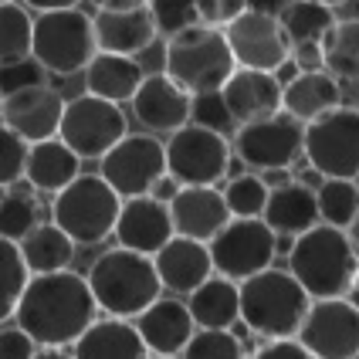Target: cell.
Wrapping results in <instances>:
<instances>
[{
    "label": "cell",
    "instance_id": "cell-1",
    "mask_svg": "<svg viewBox=\"0 0 359 359\" xmlns=\"http://www.w3.org/2000/svg\"><path fill=\"white\" fill-rule=\"evenodd\" d=\"M18 325L38 342L51 349H65L99 319V305L85 275L65 268L48 275H31L18 299Z\"/></svg>",
    "mask_w": 359,
    "mask_h": 359
},
{
    "label": "cell",
    "instance_id": "cell-2",
    "mask_svg": "<svg viewBox=\"0 0 359 359\" xmlns=\"http://www.w3.org/2000/svg\"><path fill=\"white\" fill-rule=\"evenodd\" d=\"M359 271V258L349 244L346 227L316 224L305 234L292 238L288 248V275L316 299H342Z\"/></svg>",
    "mask_w": 359,
    "mask_h": 359
},
{
    "label": "cell",
    "instance_id": "cell-3",
    "mask_svg": "<svg viewBox=\"0 0 359 359\" xmlns=\"http://www.w3.org/2000/svg\"><path fill=\"white\" fill-rule=\"evenodd\" d=\"M85 281L92 288L95 305L105 316H116V319H136L163 292L153 258L140 255V251H129V248L102 251L99 258L88 264Z\"/></svg>",
    "mask_w": 359,
    "mask_h": 359
},
{
    "label": "cell",
    "instance_id": "cell-4",
    "mask_svg": "<svg viewBox=\"0 0 359 359\" xmlns=\"http://www.w3.org/2000/svg\"><path fill=\"white\" fill-rule=\"evenodd\" d=\"M234 55L227 48L224 27L207 24H187L166 38L163 51V75L177 81L187 95L200 92H220V85L234 72Z\"/></svg>",
    "mask_w": 359,
    "mask_h": 359
},
{
    "label": "cell",
    "instance_id": "cell-5",
    "mask_svg": "<svg viewBox=\"0 0 359 359\" xmlns=\"http://www.w3.org/2000/svg\"><path fill=\"white\" fill-rule=\"evenodd\" d=\"M309 302L305 288L281 268H264L238 281V319L261 339H292Z\"/></svg>",
    "mask_w": 359,
    "mask_h": 359
},
{
    "label": "cell",
    "instance_id": "cell-6",
    "mask_svg": "<svg viewBox=\"0 0 359 359\" xmlns=\"http://www.w3.org/2000/svg\"><path fill=\"white\" fill-rule=\"evenodd\" d=\"M119 207L122 197L99 173H79L65 190L55 194L51 220L79 248H92V244H102L105 238H112Z\"/></svg>",
    "mask_w": 359,
    "mask_h": 359
},
{
    "label": "cell",
    "instance_id": "cell-7",
    "mask_svg": "<svg viewBox=\"0 0 359 359\" xmlns=\"http://www.w3.org/2000/svg\"><path fill=\"white\" fill-rule=\"evenodd\" d=\"M99 44L92 31V18L81 7L41 11L31 31V58L48 75H79L95 58Z\"/></svg>",
    "mask_w": 359,
    "mask_h": 359
},
{
    "label": "cell",
    "instance_id": "cell-8",
    "mask_svg": "<svg viewBox=\"0 0 359 359\" xmlns=\"http://www.w3.org/2000/svg\"><path fill=\"white\" fill-rule=\"evenodd\" d=\"M302 156L322 177L356 180L359 177V109L336 105L305 122Z\"/></svg>",
    "mask_w": 359,
    "mask_h": 359
},
{
    "label": "cell",
    "instance_id": "cell-9",
    "mask_svg": "<svg viewBox=\"0 0 359 359\" xmlns=\"http://www.w3.org/2000/svg\"><path fill=\"white\" fill-rule=\"evenodd\" d=\"M166 153V173L180 187H217L231 173V142L224 133L203 129V126H180L163 142Z\"/></svg>",
    "mask_w": 359,
    "mask_h": 359
},
{
    "label": "cell",
    "instance_id": "cell-10",
    "mask_svg": "<svg viewBox=\"0 0 359 359\" xmlns=\"http://www.w3.org/2000/svg\"><path fill=\"white\" fill-rule=\"evenodd\" d=\"M214 275L231 281H244L271 268L278 255V238L261 217H231L214 238L207 241Z\"/></svg>",
    "mask_w": 359,
    "mask_h": 359
},
{
    "label": "cell",
    "instance_id": "cell-11",
    "mask_svg": "<svg viewBox=\"0 0 359 359\" xmlns=\"http://www.w3.org/2000/svg\"><path fill=\"white\" fill-rule=\"evenodd\" d=\"M129 133L126 112L116 102L95 99V95H79L65 102V112L58 122V140L79 156V160H102L116 142Z\"/></svg>",
    "mask_w": 359,
    "mask_h": 359
},
{
    "label": "cell",
    "instance_id": "cell-12",
    "mask_svg": "<svg viewBox=\"0 0 359 359\" xmlns=\"http://www.w3.org/2000/svg\"><path fill=\"white\" fill-rule=\"evenodd\" d=\"M295 339L316 359H356L359 356V312L346 299H316L302 316Z\"/></svg>",
    "mask_w": 359,
    "mask_h": 359
},
{
    "label": "cell",
    "instance_id": "cell-13",
    "mask_svg": "<svg viewBox=\"0 0 359 359\" xmlns=\"http://www.w3.org/2000/svg\"><path fill=\"white\" fill-rule=\"evenodd\" d=\"M99 163V177L122 200L149 194V187L166 173V153L153 133H126Z\"/></svg>",
    "mask_w": 359,
    "mask_h": 359
},
{
    "label": "cell",
    "instance_id": "cell-14",
    "mask_svg": "<svg viewBox=\"0 0 359 359\" xmlns=\"http://www.w3.org/2000/svg\"><path fill=\"white\" fill-rule=\"evenodd\" d=\"M302 126L299 119H292L288 112H275L255 122H241L234 133V156L241 166L251 170H275L285 166L292 170L302 160Z\"/></svg>",
    "mask_w": 359,
    "mask_h": 359
},
{
    "label": "cell",
    "instance_id": "cell-15",
    "mask_svg": "<svg viewBox=\"0 0 359 359\" xmlns=\"http://www.w3.org/2000/svg\"><path fill=\"white\" fill-rule=\"evenodd\" d=\"M224 38H227V48L238 68H255V72H271V75L288 61V51H292L278 18L258 14V11L238 14L224 27Z\"/></svg>",
    "mask_w": 359,
    "mask_h": 359
},
{
    "label": "cell",
    "instance_id": "cell-16",
    "mask_svg": "<svg viewBox=\"0 0 359 359\" xmlns=\"http://www.w3.org/2000/svg\"><path fill=\"white\" fill-rule=\"evenodd\" d=\"M61 112H65V99L58 95V88H51L48 81L0 95V122L11 133H18L27 146L58 136Z\"/></svg>",
    "mask_w": 359,
    "mask_h": 359
},
{
    "label": "cell",
    "instance_id": "cell-17",
    "mask_svg": "<svg viewBox=\"0 0 359 359\" xmlns=\"http://www.w3.org/2000/svg\"><path fill=\"white\" fill-rule=\"evenodd\" d=\"M92 31H95L99 51L129 55V58L142 55L153 41L160 38L156 20L149 14V4H146V0H140V4H109V7H99L95 18H92Z\"/></svg>",
    "mask_w": 359,
    "mask_h": 359
},
{
    "label": "cell",
    "instance_id": "cell-18",
    "mask_svg": "<svg viewBox=\"0 0 359 359\" xmlns=\"http://www.w3.org/2000/svg\"><path fill=\"white\" fill-rule=\"evenodd\" d=\"M119 248L140 251V255H156L166 241L173 238V220H170V207L160 203L156 197L142 194V197H126L116 217V231Z\"/></svg>",
    "mask_w": 359,
    "mask_h": 359
},
{
    "label": "cell",
    "instance_id": "cell-19",
    "mask_svg": "<svg viewBox=\"0 0 359 359\" xmlns=\"http://www.w3.org/2000/svg\"><path fill=\"white\" fill-rule=\"evenodd\" d=\"M129 102H133V116L149 133H173V129L190 122V95L177 81L166 79L163 72L142 75L140 88Z\"/></svg>",
    "mask_w": 359,
    "mask_h": 359
},
{
    "label": "cell",
    "instance_id": "cell-20",
    "mask_svg": "<svg viewBox=\"0 0 359 359\" xmlns=\"http://www.w3.org/2000/svg\"><path fill=\"white\" fill-rule=\"evenodd\" d=\"M220 99L227 105L234 126L255 122L264 116L281 112V81L271 72H255V68H234L231 79L220 85Z\"/></svg>",
    "mask_w": 359,
    "mask_h": 359
},
{
    "label": "cell",
    "instance_id": "cell-21",
    "mask_svg": "<svg viewBox=\"0 0 359 359\" xmlns=\"http://www.w3.org/2000/svg\"><path fill=\"white\" fill-rule=\"evenodd\" d=\"M133 325L140 332L146 353H153V356H180V349L187 346V339L197 329L187 312V302L163 299V295L156 302H149Z\"/></svg>",
    "mask_w": 359,
    "mask_h": 359
},
{
    "label": "cell",
    "instance_id": "cell-22",
    "mask_svg": "<svg viewBox=\"0 0 359 359\" xmlns=\"http://www.w3.org/2000/svg\"><path fill=\"white\" fill-rule=\"evenodd\" d=\"M166 207H170V220H173V234L203 241V244L231 220L224 194L217 187H180V194Z\"/></svg>",
    "mask_w": 359,
    "mask_h": 359
},
{
    "label": "cell",
    "instance_id": "cell-23",
    "mask_svg": "<svg viewBox=\"0 0 359 359\" xmlns=\"http://www.w3.org/2000/svg\"><path fill=\"white\" fill-rule=\"evenodd\" d=\"M153 264H156L160 285L166 292H177V295H190L200 281H207L214 275L207 244L194 238H180V234H173L153 255Z\"/></svg>",
    "mask_w": 359,
    "mask_h": 359
},
{
    "label": "cell",
    "instance_id": "cell-24",
    "mask_svg": "<svg viewBox=\"0 0 359 359\" xmlns=\"http://www.w3.org/2000/svg\"><path fill=\"white\" fill-rule=\"evenodd\" d=\"M261 220L271 227L275 238H299L309 227L319 224V207H316V190L302 187L299 180H288L285 187L268 190Z\"/></svg>",
    "mask_w": 359,
    "mask_h": 359
},
{
    "label": "cell",
    "instance_id": "cell-25",
    "mask_svg": "<svg viewBox=\"0 0 359 359\" xmlns=\"http://www.w3.org/2000/svg\"><path fill=\"white\" fill-rule=\"evenodd\" d=\"M72 356L75 359H146L149 353H146V346H142L133 322L105 316V319H95L79 339L72 342Z\"/></svg>",
    "mask_w": 359,
    "mask_h": 359
},
{
    "label": "cell",
    "instance_id": "cell-26",
    "mask_svg": "<svg viewBox=\"0 0 359 359\" xmlns=\"http://www.w3.org/2000/svg\"><path fill=\"white\" fill-rule=\"evenodd\" d=\"M342 105V85L325 68L319 72H299L292 81L281 85V112H288L302 126L316 116Z\"/></svg>",
    "mask_w": 359,
    "mask_h": 359
},
{
    "label": "cell",
    "instance_id": "cell-27",
    "mask_svg": "<svg viewBox=\"0 0 359 359\" xmlns=\"http://www.w3.org/2000/svg\"><path fill=\"white\" fill-rule=\"evenodd\" d=\"M81 160L58 140H41V142H31L27 146V160H24V180L31 190L38 194H58L65 190L72 180L79 177L81 170Z\"/></svg>",
    "mask_w": 359,
    "mask_h": 359
},
{
    "label": "cell",
    "instance_id": "cell-28",
    "mask_svg": "<svg viewBox=\"0 0 359 359\" xmlns=\"http://www.w3.org/2000/svg\"><path fill=\"white\" fill-rule=\"evenodd\" d=\"M142 65L129 55H109V51H95V58L85 65V92L105 102H129L136 95L142 81Z\"/></svg>",
    "mask_w": 359,
    "mask_h": 359
},
{
    "label": "cell",
    "instance_id": "cell-29",
    "mask_svg": "<svg viewBox=\"0 0 359 359\" xmlns=\"http://www.w3.org/2000/svg\"><path fill=\"white\" fill-rule=\"evenodd\" d=\"M18 251L24 258L27 275H48V271H65L72 268L79 244L61 231L55 220H41L18 241Z\"/></svg>",
    "mask_w": 359,
    "mask_h": 359
},
{
    "label": "cell",
    "instance_id": "cell-30",
    "mask_svg": "<svg viewBox=\"0 0 359 359\" xmlns=\"http://www.w3.org/2000/svg\"><path fill=\"white\" fill-rule=\"evenodd\" d=\"M187 312L197 329H231L238 322V281L210 275L187 295Z\"/></svg>",
    "mask_w": 359,
    "mask_h": 359
},
{
    "label": "cell",
    "instance_id": "cell-31",
    "mask_svg": "<svg viewBox=\"0 0 359 359\" xmlns=\"http://www.w3.org/2000/svg\"><path fill=\"white\" fill-rule=\"evenodd\" d=\"M278 24L288 44H322L329 27L336 24V7H325L316 0H288L278 11Z\"/></svg>",
    "mask_w": 359,
    "mask_h": 359
},
{
    "label": "cell",
    "instance_id": "cell-32",
    "mask_svg": "<svg viewBox=\"0 0 359 359\" xmlns=\"http://www.w3.org/2000/svg\"><path fill=\"white\" fill-rule=\"evenodd\" d=\"M322 68L336 81H359V18L329 27L322 38Z\"/></svg>",
    "mask_w": 359,
    "mask_h": 359
},
{
    "label": "cell",
    "instance_id": "cell-33",
    "mask_svg": "<svg viewBox=\"0 0 359 359\" xmlns=\"http://www.w3.org/2000/svg\"><path fill=\"white\" fill-rule=\"evenodd\" d=\"M38 224H41L38 197L31 190L18 187V183L14 187H4V194H0V238L18 244Z\"/></svg>",
    "mask_w": 359,
    "mask_h": 359
},
{
    "label": "cell",
    "instance_id": "cell-34",
    "mask_svg": "<svg viewBox=\"0 0 359 359\" xmlns=\"http://www.w3.org/2000/svg\"><path fill=\"white\" fill-rule=\"evenodd\" d=\"M316 207H319V220L332 224V227H346L359 210V187L356 180H336L325 177L316 187Z\"/></svg>",
    "mask_w": 359,
    "mask_h": 359
},
{
    "label": "cell",
    "instance_id": "cell-35",
    "mask_svg": "<svg viewBox=\"0 0 359 359\" xmlns=\"http://www.w3.org/2000/svg\"><path fill=\"white\" fill-rule=\"evenodd\" d=\"M31 31L34 18L27 14V7L14 4H0V65L31 58Z\"/></svg>",
    "mask_w": 359,
    "mask_h": 359
},
{
    "label": "cell",
    "instance_id": "cell-36",
    "mask_svg": "<svg viewBox=\"0 0 359 359\" xmlns=\"http://www.w3.org/2000/svg\"><path fill=\"white\" fill-rule=\"evenodd\" d=\"M180 359H248V349L231 329H194Z\"/></svg>",
    "mask_w": 359,
    "mask_h": 359
},
{
    "label": "cell",
    "instance_id": "cell-37",
    "mask_svg": "<svg viewBox=\"0 0 359 359\" xmlns=\"http://www.w3.org/2000/svg\"><path fill=\"white\" fill-rule=\"evenodd\" d=\"M27 278H31V275H27V268H24V258H20L18 244L0 238V322H7L14 316Z\"/></svg>",
    "mask_w": 359,
    "mask_h": 359
},
{
    "label": "cell",
    "instance_id": "cell-38",
    "mask_svg": "<svg viewBox=\"0 0 359 359\" xmlns=\"http://www.w3.org/2000/svg\"><path fill=\"white\" fill-rule=\"evenodd\" d=\"M220 194H224L231 217H261L264 200H268V187L258 173H234Z\"/></svg>",
    "mask_w": 359,
    "mask_h": 359
},
{
    "label": "cell",
    "instance_id": "cell-39",
    "mask_svg": "<svg viewBox=\"0 0 359 359\" xmlns=\"http://www.w3.org/2000/svg\"><path fill=\"white\" fill-rule=\"evenodd\" d=\"M24 160H27V142L0 122V190L24 180Z\"/></svg>",
    "mask_w": 359,
    "mask_h": 359
},
{
    "label": "cell",
    "instance_id": "cell-40",
    "mask_svg": "<svg viewBox=\"0 0 359 359\" xmlns=\"http://www.w3.org/2000/svg\"><path fill=\"white\" fill-rule=\"evenodd\" d=\"M160 34H173L187 24H197V0H146Z\"/></svg>",
    "mask_w": 359,
    "mask_h": 359
},
{
    "label": "cell",
    "instance_id": "cell-41",
    "mask_svg": "<svg viewBox=\"0 0 359 359\" xmlns=\"http://www.w3.org/2000/svg\"><path fill=\"white\" fill-rule=\"evenodd\" d=\"M190 122H194V126H203V129H214V133H227V129L234 126L227 105L220 99V92L190 95Z\"/></svg>",
    "mask_w": 359,
    "mask_h": 359
},
{
    "label": "cell",
    "instance_id": "cell-42",
    "mask_svg": "<svg viewBox=\"0 0 359 359\" xmlns=\"http://www.w3.org/2000/svg\"><path fill=\"white\" fill-rule=\"evenodd\" d=\"M44 75H48V72H44L34 58H20V61H11V65H0V95L27 88V85H41Z\"/></svg>",
    "mask_w": 359,
    "mask_h": 359
},
{
    "label": "cell",
    "instance_id": "cell-43",
    "mask_svg": "<svg viewBox=\"0 0 359 359\" xmlns=\"http://www.w3.org/2000/svg\"><path fill=\"white\" fill-rule=\"evenodd\" d=\"M248 4L244 0H197V24L207 27H227L231 20L244 14Z\"/></svg>",
    "mask_w": 359,
    "mask_h": 359
},
{
    "label": "cell",
    "instance_id": "cell-44",
    "mask_svg": "<svg viewBox=\"0 0 359 359\" xmlns=\"http://www.w3.org/2000/svg\"><path fill=\"white\" fill-rule=\"evenodd\" d=\"M34 353H38V342L20 325L0 329V359H34Z\"/></svg>",
    "mask_w": 359,
    "mask_h": 359
},
{
    "label": "cell",
    "instance_id": "cell-45",
    "mask_svg": "<svg viewBox=\"0 0 359 359\" xmlns=\"http://www.w3.org/2000/svg\"><path fill=\"white\" fill-rule=\"evenodd\" d=\"M251 359H316V356L292 336V339H268Z\"/></svg>",
    "mask_w": 359,
    "mask_h": 359
},
{
    "label": "cell",
    "instance_id": "cell-46",
    "mask_svg": "<svg viewBox=\"0 0 359 359\" xmlns=\"http://www.w3.org/2000/svg\"><path fill=\"white\" fill-rule=\"evenodd\" d=\"M288 58L295 61V68L299 72H319L322 68V44H292V51H288Z\"/></svg>",
    "mask_w": 359,
    "mask_h": 359
},
{
    "label": "cell",
    "instance_id": "cell-47",
    "mask_svg": "<svg viewBox=\"0 0 359 359\" xmlns=\"http://www.w3.org/2000/svg\"><path fill=\"white\" fill-rule=\"evenodd\" d=\"M177 194H180V183L170 177V173H163V177L156 180L153 187H149V197H156L160 203H170V200L177 197Z\"/></svg>",
    "mask_w": 359,
    "mask_h": 359
},
{
    "label": "cell",
    "instance_id": "cell-48",
    "mask_svg": "<svg viewBox=\"0 0 359 359\" xmlns=\"http://www.w3.org/2000/svg\"><path fill=\"white\" fill-rule=\"evenodd\" d=\"M258 177L264 180V187H268V190H275V187H285V183L292 180V170H285V166H275V170H261Z\"/></svg>",
    "mask_w": 359,
    "mask_h": 359
},
{
    "label": "cell",
    "instance_id": "cell-49",
    "mask_svg": "<svg viewBox=\"0 0 359 359\" xmlns=\"http://www.w3.org/2000/svg\"><path fill=\"white\" fill-rule=\"evenodd\" d=\"M248 4V11H258V14H271V18H278V11L288 4V0H244Z\"/></svg>",
    "mask_w": 359,
    "mask_h": 359
},
{
    "label": "cell",
    "instance_id": "cell-50",
    "mask_svg": "<svg viewBox=\"0 0 359 359\" xmlns=\"http://www.w3.org/2000/svg\"><path fill=\"white\" fill-rule=\"evenodd\" d=\"M27 7H34V11H61V7H79L81 0H24Z\"/></svg>",
    "mask_w": 359,
    "mask_h": 359
},
{
    "label": "cell",
    "instance_id": "cell-51",
    "mask_svg": "<svg viewBox=\"0 0 359 359\" xmlns=\"http://www.w3.org/2000/svg\"><path fill=\"white\" fill-rule=\"evenodd\" d=\"M292 180H299L302 187H309V190H316V187H319V183H322V180H325V177H322L319 170H312V166H309V170H302L299 177H292Z\"/></svg>",
    "mask_w": 359,
    "mask_h": 359
},
{
    "label": "cell",
    "instance_id": "cell-52",
    "mask_svg": "<svg viewBox=\"0 0 359 359\" xmlns=\"http://www.w3.org/2000/svg\"><path fill=\"white\" fill-rule=\"evenodd\" d=\"M34 359H75L72 353H65V349H51V346H38V353Z\"/></svg>",
    "mask_w": 359,
    "mask_h": 359
},
{
    "label": "cell",
    "instance_id": "cell-53",
    "mask_svg": "<svg viewBox=\"0 0 359 359\" xmlns=\"http://www.w3.org/2000/svg\"><path fill=\"white\" fill-rule=\"evenodd\" d=\"M346 234H349V244H353V251H356V258H359V210H356V217L346 224Z\"/></svg>",
    "mask_w": 359,
    "mask_h": 359
},
{
    "label": "cell",
    "instance_id": "cell-54",
    "mask_svg": "<svg viewBox=\"0 0 359 359\" xmlns=\"http://www.w3.org/2000/svg\"><path fill=\"white\" fill-rule=\"evenodd\" d=\"M346 299L353 302V309L359 312V271H356V278H353V285H349V292H346Z\"/></svg>",
    "mask_w": 359,
    "mask_h": 359
},
{
    "label": "cell",
    "instance_id": "cell-55",
    "mask_svg": "<svg viewBox=\"0 0 359 359\" xmlns=\"http://www.w3.org/2000/svg\"><path fill=\"white\" fill-rule=\"evenodd\" d=\"M92 4H99V7H109V4H140V0H92Z\"/></svg>",
    "mask_w": 359,
    "mask_h": 359
},
{
    "label": "cell",
    "instance_id": "cell-56",
    "mask_svg": "<svg viewBox=\"0 0 359 359\" xmlns=\"http://www.w3.org/2000/svg\"><path fill=\"white\" fill-rule=\"evenodd\" d=\"M316 4H325V7H339V4H346V0H316Z\"/></svg>",
    "mask_w": 359,
    "mask_h": 359
},
{
    "label": "cell",
    "instance_id": "cell-57",
    "mask_svg": "<svg viewBox=\"0 0 359 359\" xmlns=\"http://www.w3.org/2000/svg\"><path fill=\"white\" fill-rule=\"evenodd\" d=\"M146 359H180V356H153V353H149Z\"/></svg>",
    "mask_w": 359,
    "mask_h": 359
},
{
    "label": "cell",
    "instance_id": "cell-58",
    "mask_svg": "<svg viewBox=\"0 0 359 359\" xmlns=\"http://www.w3.org/2000/svg\"><path fill=\"white\" fill-rule=\"evenodd\" d=\"M353 7H356V18H359V0H356V4H353Z\"/></svg>",
    "mask_w": 359,
    "mask_h": 359
},
{
    "label": "cell",
    "instance_id": "cell-59",
    "mask_svg": "<svg viewBox=\"0 0 359 359\" xmlns=\"http://www.w3.org/2000/svg\"><path fill=\"white\" fill-rule=\"evenodd\" d=\"M0 4H14V0H0Z\"/></svg>",
    "mask_w": 359,
    "mask_h": 359
}]
</instances>
